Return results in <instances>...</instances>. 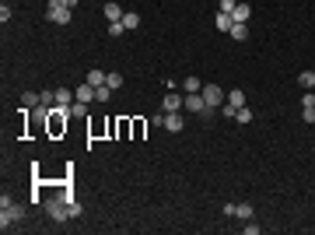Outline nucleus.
I'll return each instance as SVG.
<instances>
[{"mask_svg":"<svg viewBox=\"0 0 315 235\" xmlns=\"http://www.w3.org/2000/svg\"><path fill=\"white\" fill-rule=\"evenodd\" d=\"M21 218H25V207H21L14 197H0V228L7 232V228H14Z\"/></svg>","mask_w":315,"mask_h":235,"instance_id":"1","label":"nucleus"},{"mask_svg":"<svg viewBox=\"0 0 315 235\" xmlns=\"http://www.w3.org/2000/svg\"><path fill=\"white\" fill-rule=\"evenodd\" d=\"M46 214H49L56 225L70 221V207H67V200H63V197H49V200H46Z\"/></svg>","mask_w":315,"mask_h":235,"instance_id":"2","label":"nucleus"},{"mask_svg":"<svg viewBox=\"0 0 315 235\" xmlns=\"http://www.w3.org/2000/svg\"><path fill=\"white\" fill-rule=\"evenodd\" d=\"M46 21H53V25H70V7H63V0H49Z\"/></svg>","mask_w":315,"mask_h":235,"instance_id":"3","label":"nucleus"},{"mask_svg":"<svg viewBox=\"0 0 315 235\" xmlns=\"http://www.w3.org/2000/svg\"><path fill=\"white\" fill-rule=\"evenodd\" d=\"M242 105H245V92L242 88H231L228 98H224V105H221V112L224 116H235V109H242Z\"/></svg>","mask_w":315,"mask_h":235,"instance_id":"4","label":"nucleus"},{"mask_svg":"<svg viewBox=\"0 0 315 235\" xmlns=\"http://www.w3.org/2000/svg\"><path fill=\"white\" fill-rule=\"evenodd\" d=\"M224 98H228V92H224L221 85H203V102H207V105L221 109V105H224Z\"/></svg>","mask_w":315,"mask_h":235,"instance_id":"5","label":"nucleus"},{"mask_svg":"<svg viewBox=\"0 0 315 235\" xmlns=\"http://www.w3.org/2000/svg\"><path fill=\"white\" fill-rule=\"evenodd\" d=\"M182 105H186V95H179V92H168L165 102H161L165 112H182Z\"/></svg>","mask_w":315,"mask_h":235,"instance_id":"6","label":"nucleus"},{"mask_svg":"<svg viewBox=\"0 0 315 235\" xmlns=\"http://www.w3.org/2000/svg\"><path fill=\"white\" fill-rule=\"evenodd\" d=\"M182 109H189V112H203L207 109V102H203V92H193V95H186V105Z\"/></svg>","mask_w":315,"mask_h":235,"instance_id":"7","label":"nucleus"},{"mask_svg":"<svg viewBox=\"0 0 315 235\" xmlns=\"http://www.w3.org/2000/svg\"><path fill=\"white\" fill-rule=\"evenodd\" d=\"M182 127H186V120H182V112H165V130L179 134Z\"/></svg>","mask_w":315,"mask_h":235,"instance_id":"8","label":"nucleus"},{"mask_svg":"<svg viewBox=\"0 0 315 235\" xmlns=\"http://www.w3.org/2000/svg\"><path fill=\"white\" fill-rule=\"evenodd\" d=\"M249 14H252V7L238 0V4H235V11H231V21H242V25H249Z\"/></svg>","mask_w":315,"mask_h":235,"instance_id":"9","label":"nucleus"},{"mask_svg":"<svg viewBox=\"0 0 315 235\" xmlns=\"http://www.w3.org/2000/svg\"><path fill=\"white\" fill-rule=\"evenodd\" d=\"M102 11H105L109 21H123V7L116 4V0H105V7H102Z\"/></svg>","mask_w":315,"mask_h":235,"instance_id":"10","label":"nucleus"},{"mask_svg":"<svg viewBox=\"0 0 315 235\" xmlns=\"http://www.w3.org/2000/svg\"><path fill=\"white\" fill-rule=\"evenodd\" d=\"M231 39H235V43H245V39H249V25H242V21H235L231 25V32H228Z\"/></svg>","mask_w":315,"mask_h":235,"instance_id":"11","label":"nucleus"},{"mask_svg":"<svg viewBox=\"0 0 315 235\" xmlns=\"http://www.w3.org/2000/svg\"><path fill=\"white\" fill-rule=\"evenodd\" d=\"M193 92H203V81H200V77H186V81H182V95H193Z\"/></svg>","mask_w":315,"mask_h":235,"instance_id":"12","label":"nucleus"},{"mask_svg":"<svg viewBox=\"0 0 315 235\" xmlns=\"http://www.w3.org/2000/svg\"><path fill=\"white\" fill-rule=\"evenodd\" d=\"M74 95H77L74 102H91V98H95V85H81V88H74Z\"/></svg>","mask_w":315,"mask_h":235,"instance_id":"13","label":"nucleus"},{"mask_svg":"<svg viewBox=\"0 0 315 235\" xmlns=\"http://www.w3.org/2000/svg\"><path fill=\"white\" fill-rule=\"evenodd\" d=\"M74 98H77V95H74L70 88H56V105H67V109H70V105H74Z\"/></svg>","mask_w":315,"mask_h":235,"instance_id":"14","label":"nucleus"},{"mask_svg":"<svg viewBox=\"0 0 315 235\" xmlns=\"http://www.w3.org/2000/svg\"><path fill=\"white\" fill-rule=\"evenodd\" d=\"M298 85H301L305 92H315V74H312V70H301V74H298Z\"/></svg>","mask_w":315,"mask_h":235,"instance_id":"15","label":"nucleus"},{"mask_svg":"<svg viewBox=\"0 0 315 235\" xmlns=\"http://www.w3.org/2000/svg\"><path fill=\"white\" fill-rule=\"evenodd\" d=\"M39 102H42V95H35V92L21 95V109H39Z\"/></svg>","mask_w":315,"mask_h":235,"instance_id":"16","label":"nucleus"},{"mask_svg":"<svg viewBox=\"0 0 315 235\" xmlns=\"http://www.w3.org/2000/svg\"><path fill=\"white\" fill-rule=\"evenodd\" d=\"M123 28H126V32L140 28V14H137V11H126V14H123Z\"/></svg>","mask_w":315,"mask_h":235,"instance_id":"17","label":"nucleus"},{"mask_svg":"<svg viewBox=\"0 0 315 235\" xmlns=\"http://www.w3.org/2000/svg\"><path fill=\"white\" fill-rule=\"evenodd\" d=\"M214 25H217V32H231V14H224V11H217V18H214Z\"/></svg>","mask_w":315,"mask_h":235,"instance_id":"18","label":"nucleus"},{"mask_svg":"<svg viewBox=\"0 0 315 235\" xmlns=\"http://www.w3.org/2000/svg\"><path fill=\"white\" fill-rule=\"evenodd\" d=\"M235 218H242V221H252V204H235Z\"/></svg>","mask_w":315,"mask_h":235,"instance_id":"19","label":"nucleus"},{"mask_svg":"<svg viewBox=\"0 0 315 235\" xmlns=\"http://www.w3.org/2000/svg\"><path fill=\"white\" fill-rule=\"evenodd\" d=\"M88 85H105V70H98V67H91V74H88Z\"/></svg>","mask_w":315,"mask_h":235,"instance_id":"20","label":"nucleus"},{"mask_svg":"<svg viewBox=\"0 0 315 235\" xmlns=\"http://www.w3.org/2000/svg\"><path fill=\"white\" fill-rule=\"evenodd\" d=\"M235 120H238V123H252V109H249V105L235 109Z\"/></svg>","mask_w":315,"mask_h":235,"instance_id":"21","label":"nucleus"},{"mask_svg":"<svg viewBox=\"0 0 315 235\" xmlns=\"http://www.w3.org/2000/svg\"><path fill=\"white\" fill-rule=\"evenodd\" d=\"M109 98H112V88L109 85H98L95 88V102H109Z\"/></svg>","mask_w":315,"mask_h":235,"instance_id":"22","label":"nucleus"},{"mask_svg":"<svg viewBox=\"0 0 315 235\" xmlns=\"http://www.w3.org/2000/svg\"><path fill=\"white\" fill-rule=\"evenodd\" d=\"M105 85H109V88L116 92V88H119V85H123V74H105Z\"/></svg>","mask_w":315,"mask_h":235,"instance_id":"23","label":"nucleus"},{"mask_svg":"<svg viewBox=\"0 0 315 235\" xmlns=\"http://www.w3.org/2000/svg\"><path fill=\"white\" fill-rule=\"evenodd\" d=\"M126 28H123V21H109V35H116V39H119Z\"/></svg>","mask_w":315,"mask_h":235,"instance_id":"24","label":"nucleus"},{"mask_svg":"<svg viewBox=\"0 0 315 235\" xmlns=\"http://www.w3.org/2000/svg\"><path fill=\"white\" fill-rule=\"evenodd\" d=\"M84 112H88V102H74L70 105V116H84Z\"/></svg>","mask_w":315,"mask_h":235,"instance_id":"25","label":"nucleus"},{"mask_svg":"<svg viewBox=\"0 0 315 235\" xmlns=\"http://www.w3.org/2000/svg\"><path fill=\"white\" fill-rule=\"evenodd\" d=\"M301 120H305V123H315V105H308V109H301Z\"/></svg>","mask_w":315,"mask_h":235,"instance_id":"26","label":"nucleus"},{"mask_svg":"<svg viewBox=\"0 0 315 235\" xmlns=\"http://www.w3.org/2000/svg\"><path fill=\"white\" fill-rule=\"evenodd\" d=\"M151 127H165V109H161V112H154V116H151Z\"/></svg>","mask_w":315,"mask_h":235,"instance_id":"27","label":"nucleus"},{"mask_svg":"<svg viewBox=\"0 0 315 235\" xmlns=\"http://www.w3.org/2000/svg\"><path fill=\"white\" fill-rule=\"evenodd\" d=\"M235 4H238V0H221V7H217V11H224V14H231V11H235Z\"/></svg>","mask_w":315,"mask_h":235,"instance_id":"28","label":"nucleus"},{"mask_svg":"<svg viewBox=\"0 0 315 235\" xmlns=\"http://www.w3.org/2000/svg\"><path fill=\"white\" fill-rule=\"evenodd\" d=\"M67 207H70V218H81V204L77 200H67Z\"/></svg>","mask_w":315,"mask_h":235,"instance_id":"29","label":"nucleus"},{"mask_svg":"<svg viewBox=\"0 0 315 235\" xmlns=\"http://www.w3.org/2000/svg\"><path fill=\"white\" fill-rule=\"evenodd\" d=\"M308 105H315V92H305V98H301V109H308Z\"/></svg>","mask_w":315,"mask_h":235,"instance_id":"30","label":"nucleus"},{"mask_svg":"<svg viewBox=\"0 0 315 235\" xmlns=\"http://www.w3.org/2000/svg\"><path fill=\"white\" fill-rule=\"evenodd\" d=\"M63 7H70V11H74V7H77V0H63Z\"/></svg>","mask_w":315,"mask_h":235,"instance_id":"31","label":"nucleus"}]
</instances>
